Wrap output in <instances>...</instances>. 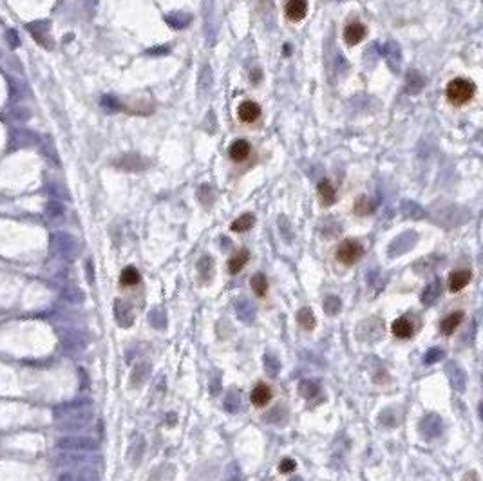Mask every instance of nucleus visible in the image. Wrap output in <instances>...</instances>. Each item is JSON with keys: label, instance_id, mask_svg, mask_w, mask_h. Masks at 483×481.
Segmentation results:
<instances>
[{"label": "nucleus", "instance_id": "nucleus-18", "mask_svg": "<svg viewBox=\"0 0 483 481\" xmlns=\"http://www.w3.org/2000/svg\"><path fill=\"white\" fill-rule=\"evenodd\" d=\"M150 373H152V365L149 362H140V364L134 365V369L131 371V382L128 386L133 389H138L145 384V382L150 378Z\"/></svg>", "mask_w": 483, "mask_h": 481}, {"label": "nucleus", "instance_id": "nucleus-27", "mask_svg": "<svg viewBox=\"0 0 483 481\" xmlns=\"http://www.w3.org/2000/svg\"><path fill=\"white\" fill-rule=\"evenodd\" d=\"M147 320H149V324L152 326L154 329H165L167 328V311L163 310L161 306H156L152 307V310L149 311V315H147Z\"/></svg>", "mask_w": 483, "mask_h": 481}, {"label": "nucleus", "instance_id": "nucleus-11", "mask_svg": "<svg viewBox=\"0 0 483 481\" xmlns=\"http://www.w3.org/2000/svg\"><path fill=\"white\" fill-rule=\"evenodd\" d=\"M366 35H368V27L360 20L349 22V24H346V27H344V42H346L347 46H359L360 42L366 38Z\"/></svg>", "mask_w": 483, "mask_h": 481}, {"label": "nucleus", "instance_id": "nucleus-26", "mask_svg": "<svg viewBox=\"0 0 483 481\" xmlns=\"http://www.w3.org/2000/svg\"><path fill=\"white\" fill-rule=\"evenodd\" d=\"M253 224H255V216L250 214V212H246V214L239 216L234 223L230 224V230L236 233H244V232H248V230H252Z\"/></svg>", "mask_w": 483, "mask_h": 481}, {"label": "nucleus", "instance_id": "nucleus-41", "mask_svg": "<svg viewBox=\"0 0 483 481\" xmlns=\"http://www.w3.org/2000/svg\"><path fill=\"white\" fill-rule=\"evenodd\" d=\"M63 297H66L67 300H71L73 304H78L83 300V295L78 288H67V290L63 291Z\"/></svg>", "mask_w": 483, "mask_h": 481}, {"label": "nucleus", "instance_id": "nucleus-40", "mask_svg": "<svg viewBox=\"0 0 483 481\" xmlns=\"http://www.w3.org/2000/svg\"><path fill=\"white\" fill-rule=\"evenodd\" d=\"M443 358H445V351H443L442 348H431L429 351L426 353V357H424V364L426 365L436 364V362L443 360Z\"/></svg>", "mask_w": 483, "mask_h": 481}, {"label": "nucleus", "instance_id": "nucleus-16", "mask_svg": "<svg viewBox=\"0 0 483 481\" xmlns=\"http://www.w3.org/2000/svg\"><path fill=\"white\" fill-rule=\"evenodd\" d=\"M228 156L234 163H244L252 156V145L246 140H236L228 149Z\"/></svg>", "mask_w": 483, "mask_h": 481}, {"label": "nucleus", "instance_id": "nucleus-6", "mask_svg": "<svg viewBox=\"0 0 483 481\" xmlns=\"http://www.w3.org/2000/svg\"><path fill=\"white\" fill-rule=\"evenodd\" d=\"M58 481H100V474L92 467H66Z\"/></svg>", "mask_w": 483, "mask_h": 481}, {"label": "nucleus", "instance_id": "nucleus-23", "mask_svg": "<svg viewBox=\"0 0 483 481\" xmlns=\"http://www.w3.org/2000/svg\"><path fill=\"white\" fill-rule=\"evenodd\" d=\"M391 333L397 336V338H411L414 333L413 324H411V320H409L407 317H398V319L391 324Z\"/></svg>", "mask_w": 483, "mask_h": 481}, {"label": "nucleus", "instance_id": "nucleus-31", "mask_svg": "<svg viewBox=\"0 0 483 481\" xmlns=\"http://www.w3.org/2000/svg\"><path fill=\"white\" fill-rule=\"evenodd\" d=\"M263 420L266 423H273V425H284V422L288 420V413L282 405H275L263 416Z\"/></svg>", "mask_w": 483, "mask_h": 481}, {"label": "nucleus", "instance_id": "nucleus-29", "mask_svg": "<svg viewBox=\"0 0 483 481\" xmlns=\"http://www.w3.org/2000/svg\"><path fill=\"white\" fill-rule=\"evenodd\" d=\"M174 474H176V469H174V465L163 463V465H159V467H156V469H154L152 472H150L149 481H172V479H174Z\"/></svg>", "mask_w": 483, "mask_h": 481}, {"label": "nucleus", "instance_id": "nucleus-4", "mask_svg": "<svg viewBox=\"0 0 483 481\" xmlns=\"http://www.w3.org/2000/svg\"><path fill=\"white\" fill-rule=\"evenodd\" d=\"M362 255H364V246L360 245L357 239H344L342 243L337 246V250H335L337 261L346 266L359 262L360 259H362Z\"/></svg>", "mask_w": 483, "mask_h": 481}, {"label": "nucleus", "instance_id": "nucleus-42", "mask_svg": "<svg viewBox=\"0 0 483 481\" xmlns=\"http://www.w3.org/2000/svg\"><path fill=\"white\" fill-rule=\"evenodd\" d=\"M241 479V469L239 463L232 461L230 465L227 467V481H239Z\"/></svg>", "mask_w": 483, "mask_h": 481}, {"label": "nucleus", "instance_id": "nucleus-32", "mask_svg": "<svg viewBox=\"0 0 483 481\" xmlns=\"http://www.w3.org/2000/svg\"><path fill=\"white\" fill-rule=\"evenodd\" d=\"M297 322L301 324V328H304L306 331H311V329L317 326V319H315L313 311L310 307H301L297 313Z\"/></svg>", "mask_w": 483, "mask_h": 481}, {"label": "nucleus", "instance_id": "nucleus-30", "mask_svg": "<svg viewBox=\"0 0 483 481\" xmlns=\"http://www.w3.org/2000/svg\"><path fill=\"white\" fill-rule=\"evenodd\" d=\"M463 311H455V313H450L449 317H445L442 322V331L445 333V335H453V333L458 329V326L463 322Z\"/></svg>", "mask_w": 483, "mask_h": 481}, {"label": "nucleus", "instance_id": "nucleus-17", "mask_svg": "<svg viewBox=\"0 0 483 481\" xmlns=\"http://www.w3.org/2000/svg\"><path fill=\"white\" fill-rule=\"evenodd\" d=\"M286 18L289 22H301L308 15V0H288L284 6Z\"/></svg>", "mask_w": 483, "mask_h": 481}, {"label": "nucleus", "instance_id": "nucleus-9", "mask_svg": "<svg viewBox=\"0 0 483 481\" xmlns=\"http://www.w3.org/2000/svg\"><path fill=\"white\" fill-rule=\"evenodd\" d=\"M261 116H263V109H261L259 104H255V101L252 100L241 101L239 107H237V118H239L241 123L244 125L257 123V121L261 120Z\"/></svg>", "mask_w": 483, "mask_h": 481}, {"label": "nucleus", "instance_id": "nucleus-13", "mask_svg": "<svg viewBox=\"0 0 483 481\" xmlns=\"http://www.w3.org/2000/svg\"><path fill=\"white\" fill-rule=\"evenodd\" d=\"M234 311H236L237 319L244 324H252V322H255V319H257L255 306H253L248 299H244V297H241V299H237L236 302H234Z\"/></svg>", "mask_w": 483, "mask_h": 481}, {"label": "nucleus", "instance_id": "nucleus-22", "mask_svg": "<svg viewBox=\"0 0 483 481\" xmlns=\"http://www.w3.org/2000/svg\"><path fill=\"white\" fill-rule=\"evenodd\" d=\"M378 422L380 425H384V427H398L402 422V411L400 409H397V407H385L384 411L378 415Z\"/></svg>", "mask_w": 483, "mask_h": 481}, {"label": "nucleus", "instance_id": "nucleus-38", "mask_svg": "<svg viewBox=\"0 0 483 481\" xmlns=\"http://www.w3.org/2000/svg\"><path fill=\"white\" fill-rule=\"evenodd\" d=\"M263 364H265V371L266 374H270V376H277L279 374V371H281V360L275 357V355H272V353H266L265 357H263Z\"/></svg>", "mask_w": 483, "mask_h": 481}, {"label": "nucleus", "instance_id": "nucleus-34", "mask_svg": "<svg viewBox=\"0 0 483 481\" xmlns=\"http://www.w3.org/2000/svg\"><path fill=\"white\" fill-rule=\"evenodd\" d=\"M299 394L302 398H315L317 394H320V386L315 380H302L299 384Z\"/></svg>", "mask_w": 483, "mask_h": 481}, {"label": "nucleus", "instance_id": "nucleus-44", "mask_svg": "<svg viewBox=\"0 0 483 481\" xmlns=\"http://www.w3.org/2000/svg\"><path fill=\"white\" fill-rule=\"evenodd\" d=\"M289 481H304V479H302V477H299V476H297V477H292V479H289Z\"/></svg>", "mask_w": 483, "mask_h": 481}, {"label": "nucleus", "instance_id": "nucleus-35", "mask_svg": "<svg viewBox=\"0 0 483 481\" xmlns=\"http://www.w3.org/2000/svg\"><path fill=\"white\" fill-rule=\"evenodd\" d=\"M198 271L203 281H210L212 275H214V259L210 255H203L198 262Z\"/></svg>", "mask_w": 483, "mask_h": 481}, {"label": "nucleus", "instance_id": "nucleus-1", "mask_svg": "<svg viewBox=\"0 0 483 481\" xmlns=\"http://www.w3.org/2000/svg\"><path fill=\"white\" fill-rule=\"evenodd\" d=\"M58 427L63 429H82L87 427L94 418V409L89 402L66 403L54 409L53 413Z\"/></svg>", "mask_w": 483, "mask_h": 481}, {"label": "nucleus", "instance_id": "nucleus-37", "mask_svg": "<svg viewBox=\"0 0 483 481\" xmlns=\"http://www.w3.org/2000/svg\"><path fill=\"white\" fill-rule=\"evenodd\" d=\"M140 281H141V275L134 266H127L120 275V282L123 286H136Z\"/></svg>", "mask_w": 483, "mask_h": 481}, {"label": "nucleus", "instance_id": "nucleus-8", "mask_svg": "<svg viewBox=\"0 0 483 481\" xmlns=\"http://www.w3.org/2000/svg\"><path fill=\"white\" fill-rule=\"evenodd\" d=\"M60 340H62V346L71 353H80L85 349L87 346V338L82 331L78 329H63L60 333Z\"/></svg>", "mask_w": 483, "mask_h": 481}, {"label": "nucleus", "instance_id": "nucleus-10", "mask_svg": "<svg viewBox=\"0 0 483 481\" xmlns=\"http://www.w3.org/2000/svg\"><path fill=\"white\" fill-rule=\"evenodd\" d=\"M114 319L121 328H131L134 322V310L133 304L123 299L114 300Z\"/></svg>", "mask_w": 483, "mask_h": 481}, {"label": "nucleus", "instance_id": "nucleus-43", "mask_svg": "<svg viewBox=\"0 0 483 481\" xmlns=\"http://www.w3.org/2000/svg\"><path fill=\"white\" fill-rule=\"evenodd\" d=\"M295 467H297V463H295L292 458H284V460H281V463H279V472H282V474L294 472Z\"/></svg>", "mask_w": 483, "mask_h": 481}, {"label": "nucleus", "instance_id": "nucleus-33", "mask_svg": "<svg viewBox=\"0 0 483 481\" xmlns=\"http://www.w3.org/2000/svg\"><path fill=\"white\" fill-rule=\"evenodd\" d=\"M322 307H324V313L330 317L339 315L340 310H342V300L337 297V295H326L324 300H322Z\"/></svg>", "mask_w": 483, "mask_h": 481}, {"label": "nucleus", "instance_id": "nucleus-21", "mask_svg": "<svg viewBox=\"0 0 483 481\" xmlns=\"http://www.w3.org/2000/svg\"><path fill=\"white\" fill-rule=\"evenodd\" d=\"M440 295H442V281H440V279H434L431 284H427L426 290L422 291L420 300L424 306H431V304L436 302Z\"/></svg>", "mask_w": 483, "mask_h": 481}, {"label": "nucleus", "instance_id": "nucleus-15", "mask_svg": "<svg viewBox=\"0 0 483 481\" xmlns=\"http://www.w3.org/2000/svg\"><path fill=\"white\" fill-rule=\"evenodd\" d=\"M145 438L141 434H134L133 440H131V443H128V451H127V460L128 463L133 465V467H138V465L141 463V460H143V454H145Z\"/></svg>", "mask_w": 483, "mask_h": 481}, {"label": "nucleus", "instance_id": "nucleus-12", "mask_svg": "<svg viewBox=\"0 0 483 481\" xmlns=\"http://www.w3.org/2000/svg\"><path fill=\"white\" fill-rule=\"evenodd\" d=\"M416 240H418V235L414 232L402 233L400 237H397V239L389 245V257H398V255L405 253L407 250L413 248Z\"/></svg>", "mask_w": 483, "mask_h": 481}, {"label": "nucleus", "instance_id": "nucleus-20", "mask_svg": "<svg viewBox=\"0 0 483 481\" xmlns=\"http://www.w3.org/2000/svg\"><path fill=\"white\" fill-rule=\"evenodd\" d=\"M317 194H318V199H320L322 207H331V204H335V201H337V190H335V187L331 185L330 179H322V181H318Z\"/></svg>", "mask_w": 483, "mask_h": 481}, {"label": "nucleus", "instance_id": "nucleus-5", "mask_svg": "<svg viewBox=\"0 0 483 481\" xmlns=\"http://www.w3.org/2000/svg\"><path fill=\"white\" fill-rule=\"evenodd\" d=\"M357 338L360 342H376L384 335V322L378 317H369V319L360 320L357 326Z\"/></svg>", "mask_w": 483, "mask_h": 481}, {"label": "nucleus", "instance_id": "nucleus-7", "mask_svg": "<svg viewBox=\"0 0 483 481\" xmlns=\"http://www.w3.org/2000/svg\"><path fill=\"white\" fill-rule=\"evenodd\" d=\"M418 431H420V434L424 436V438H427V440H434V438H438V436L443 432L442 418L438 415H434V413H429V415H426L420 420Z\"/></svg>", "mask_w": 483, "mask_h": 481}, {"label": "nucleus", "instance_id": "nucleus-36", "mask_svg": "<svg viewBox=\"0 0 483 481\" xmlns=\"http://www.w3.org/2000/svg\"><path fill=\"white\" fill-rule=\"evenodd\" d=\"M250 286H252L253 293L257 297H265L268 293V281H266L265 273H255L252 279H250Z\"/></svg>", "mask_w": 483, "mask_h": 481}, {"label": "nucleus", "instance_id": "nucleus-14", "mask_svg": "<svg viewBox=\"0 0 483 481\" xmlns=\"http://www.w3.org/2000/svg\"><path fill=\"white\" fill-rule=\"evenodd\" d=\"M445 373H447V378H449L450 386L455 387L456 391H465L467 387V373L462 369V365L456 364V362H449L445 367Z\"/></svg>", "mask_w": 483, "mask_h": 481}, {"label": "nucleus", "instance_id": "nucleus-2", "mask_svg": "<svg viewBox=\"0 0 483 481\" xmlns=\"http://www.w3.org/2000/svg\"><path fill=\"white\" fill-rule=\"evenodd\" d=\"M476 96V85L472 80L469 78H453L445 87V98L450 105L455 107H463V105L471 104Z\"/></svg>", "mask_w": 483, "mask_h": 481}, {"label": "nucleus", "instance_id": "nucleus-28", "mask_svg": "<svg viewBox=\"0 0 483 481\" xmlns=\"http://www.w3.org/2000/svg\"><path fill=\"white\" fill-rule=\"evenodd\" d=\"M223 407H224V411L230 413V415H237V413L241 411V394H239V391H236V389L228 391V393L224 394Z\"/></svg>", "mask_w": 483, "mask_h": 481}, {"label": "nucleus", "instance_id": "nucleus-24", "mask_svg": "<svg viewBox=\"0 0 483 481\" xmlns=\"http://www.w3.org/2000/svg\"><path fill=\"white\" fill-rule=\"evenodd\" d=\"M250 400L255 407H265L266 403H270L272 400V389H270L266 384H259L252 389V394H250Z\"/></svg>", "mask_w": 483, "mask_h": 481}, {"label": "nucleus", "instance_id": "nucleus-19", "mask_svg": "<svg viewBox=\"0 0 483 481\" xmlns=\"http://www.w3.org/2000/svg\"><path fill=\"white\" fill-rule=\"evenodd\" d=\"M472 281L471 270H456L449 275V291L450 293H458L463 288Z\"/></svg>", "mask_w": 483, "mask_h": 481}, {"label": "nucleus", "instance_id": "nucleus-39", "mask_svg": "<svg viewBox=\"0 0 483 481\" xmlns=\"http://www.w3.org/2000/svg\"><path fill=\"white\" fill-rule=\"evenodd\" d=\"M353 212H355L357 216H368V214H371L373 212V203L369 197H366V195H360L359 199L355 201V207H353Z\"/></svg>", "mask_w": 483, "mask_h": 481}, {"label": "nucleus", "instance_id": "nucleus-25", "mask_svg": "<svg viewBox=\"0 0 483 481\" xmlns=\"http://www.w3.org/2000/svg\"><path fill=\"white\" fill-rule=\"evenodd\" d=\"M248 261H250V252H248L246 248L239 250V252L234 253L230 257V261H228V271H230L232 275H237L244 266L248 264Z\"/></svg>", "mask_w": 483, "mask_h": 481}, {"label": "nucleus", "instance_id": "nucleus-3", "mask_svg": "<svg viewBox=\"0 0 483 481\" xmlns=\"http://www.w3.org/2000/svg\"><path fill=\"white\" fill-rule=\"evenodd\" d=\"M56 447L63 452H96L100 443L91 436H63L56 441Z\"/></svg>", "mask_w": 483, "mask_h": 481}]
</instances>
